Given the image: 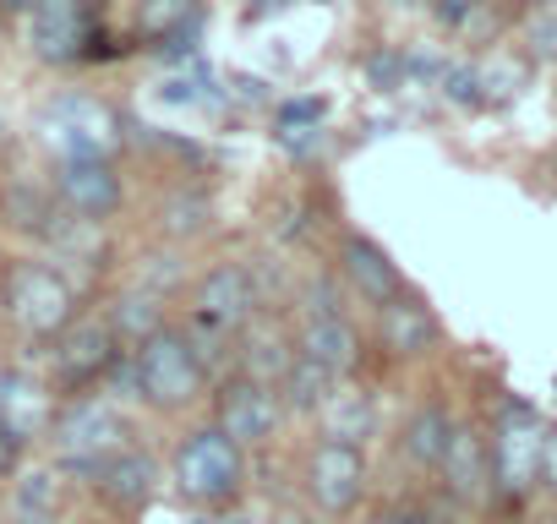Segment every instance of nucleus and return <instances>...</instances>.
Returning a JSON list of instances; mask_svg holds the SVG:
<instances>
[{
    "label": "nucleus",
    "mask_w": 557,
    "mask_h": 524,
    "mask_svg": "<svg viewBox=\"0 0 557 524\" xmlns=\"http://www.w3.org/2000/svg\"><path fill=\"white\" fill-rule=\"evenodd\" d=\"M235 361H240V372H246V377H262V383H273V388H278V377H285V372L296 366V328L257 317L251 328H240V334H235Z\"/></svg>",
    "instance_id": "nucleus-20"
},
{
    "label": "nucleus",
    "mask_w": 557,
    "mask_h": 524,
    "mask_svg": "<svg viewBox=\"0 0 557 524\" xmlns=\"http://www.w3.org/2000/svg\"><path fill=\"white\" fill-rule=\"evenodd\" d=\"M7 524H55V519H50V513H23V508H17Z\"/></svg>",
    "instance_id": "nucleus-33"
},
{
    "label": "nucleus",
    "mask_w": 557,
    "mask_h": 524,
    "mask_svg": "<svg viewBox=\"0 0 557 524\" xmlns=\"http://www.w3.org/2000/svg\"><path fill=\"white\" fill-rule=\"evenodd\" d=\"M55 394L17 372V366H0V426H7L17 442H34V437H50V421H55Z\"/></svg>",
    "instance_id": "nucleus-16"
},
{
    "label": "nucleus",
    "mask_w": 557,
    "mask_h": 524,
    "mask_svg": "<svg viewBox=\"0 0 557 524\" xmlns=\"http://www.w3.org/2000/svg\"><path fill=\"white\" fill-rule=\"evenodd\" d=\"M23 448H28V442H17L7 426H0V481H7V475H17V464H23Z\"/></svg>",
    "instance_id": "nucleus-29"
},
{
    "label": "nucleus",
    "mask_w": 557,
    "mask_h": 524,
    "mask_svg": "<svg viewBox=\"0 0 557 524\" xmlns=\"http://www.w3.org/2000/svg\"><path fill=\"white\" fill-rule=\"evenodd\" d=\"M546 421L524 404V399H508L486 432V448H492V481H497V497H530L546 475Z\"/></svg>",
    "instance_id": "nucleus-6"
},
{
    "label": "nucleus",
    "mask_w": 557,
    "mask_h": 524,
    "mask_svg": "<svg viewBox=\"0 0 557 524\" xmlns=\"http://www.w3.org/2000/svg\"><path fill=\"white\" fill-rule=\"evenodd\" d=\"M197 23H202V0H143V17H137L148 39L175 45V50L197 34Z\"/></svg>",
    "instance_id": "nucleus-24"
},
{
    "label": "nucleus",
    "mask_w": 557,
    "mask_h": 524,
    "mask_svg": "<svg viewBox=\"0 0 557 524\" xmlns=\"http://www.w3.org/2000/svg\"><path fill=\"white\" fill-rule=\"evenodd\" d=\"M126 355V345L115 339V328H110V317H77L61 339H55V383L77 399V394H94L110 372H115V361Z\"/></svg>",
    "instance_id": "nucleus-9"
},
{
    "label": "nucleus",
    "mask_w": 557,
    "mask_h": 524,
    "mask_svg": "<svg viewBox=\"0 0 557 524\" xmlns=\"http://www.w3.org/2000/svg\"><path fill=\"white\" fill-rule=\"evenodd\" d=\"M28 45L45 66H72L94 45V0H39L28 12Z\"/></svg>",
    "instance_id": "nucleus-11"
},
{
    "label": "nucleus",
    "mask_w": 557,
    "mask_h": 524,
    "mask_svg": "<svg viewBox=\"0 0 557 524\" xmlns=\"http://www.w3.org/2000/svg\"><path fill=\"white\" fill-rule=\"evenodd\" d=\"M45 126H50V142H61V159H72V153H104L110 159L115 121H110L104 104L77 99V93L72 99H55L50 115H45Z\"/></svg>",
    "instance_id": "nucleus-17"
},
{
    "label": "nucleus",
    "mask_w": 557,
    "mask_h": 524,
    "mask_svg": "<svg viewBox=\"0 0 557 524\" xmlns=\"http://www.w3.org/2000/svg\"><path fill=\"white\" fill-rule=\"evenodd\" d=\"M285 421H290L285 399H278V388H273V383H262V377L235 372L230 383H219V388H213V426H219L230 442H240L246 453L273 448V442H278V432H285Z\"/></svg>",
    "instance_id": "nucleus-7"
},
{
    "label": "nucleus",
    "mask_w": 557,
    "mask_h": 524,
    "mask_svg": "<svg viewBox=\"0 0 557 524\" xmlns=\"http://www.w3.org/2000/svg\"><path fill=\"white\" fill-rule=\"evenodd\" d=\"M110 317V328H115V339L126 345V350H137L143 339H153L170 317H164V296L159 290H148V285H137V290H121L115 296V307L104 312Z\"/></svg>",
    "instance_id": "nucleus-22"
},
{
    "label": "nucleus",
    "mask_w": 557,
    "mask_h": 524,
    "mask_svg": "<svg viewBox=\"0 0 557 524\" xmlns=\"http://www.w3.org/2000/svg\"><path fill=\"white\" fill-rule=\"evenodd\" d=\"M339 279L367 301V307H388V301H399L410 285H405V274H399V262H394V251L383 246V240H372V235H339Z\"/></svg>",
    "instance_id": "nucleus-13"
},
{
    "label": "nucleus",
    "mask_w": 557,
    "mask_h": 524,
    "mask_svg": "<svg viewBox=\"0 0 557 524\" xmlns=\"http://www.w3.org/2000/svg\"><path fill=\"white\" fill-rule=\"evenodd\" d=\"M552 491H557V432H546V475H541Z\"/></svg>",
    "instance_id": "nucleus-30"
},
{
    "label": "nucleus",
    "mask_w": 557,
    "mask_h": 524,
    "mask_svg": "<svg viewBox=\"0 0 557 524\" xmlns=\"http://www.w3.org/2000/svg\"><path fill=\"white\" fill-rule=\"evenodd\" d=\"M17 508L23 513H61V481L50 475V470H39V475H23L17 481Z\"/></svg>",
    "instance_id": "nucleus-27"
},
{
    "label": "nucleus",
    "mask_w": 557,
    "mask_h": 524,
    "mask_svg": "<svg viewBox=\"0 0 557 524\" xmlns=\"http://www.w3.org/2000/svg\"><path fill=\"white\" fill-rule=\"evenodd\" d=\"M367 524H437L426 502H383Z\"/></svg>",
    "instance_id": "nucleus-28"
},
{
    "label": "nucleus",
    "mask_w": 557,
    "mask_h": 524,
    "mask_svg": "<svg viewBox=\"0 0 557 524\" xmlns=\"http://www.w3.org/2000/svg\"><path fill=\"white\" fill-rule=\"evenodd\" d=\"M334 388H339V377H329L323 366H312V361H301V355H296V366H290L285 377H278V399H285V410H290V415H307V421L323 410V399H329Z\"/></svg>",
    "instance_id": "nucleus-25"
},
{
    "label": "nucleus",
    "mask_w": 557,
    "mask_h": 524,
    "mask_svg": "<svg viewBox=\"0 0 557 524\" xmlns=\"http://www.w3.org/2000/svg\"><path fill=\"white\" fill-rule=\"evenodd\" d=\"M39 7V0H0V12H7V17H28Z\"/></svg>",
    "instance_id": "nucleus-32"
},
{
    "label": "nucleus",
    "mask_w": 557,
    "mask_h": 524,
    "mask_svg": "<svg viewBox=\"0 0 557 524\" xmlns=\"http://www.w3.org/2000/svg\"><path fill=\"white\" fill-rule=\"evenodd\" d=\"M132 448V421L115 399H99V394H77L55 410L50 421V453L66 475L77 481H94L115 453Z\"/></svg>",
    "instance_id": "nucleus-2"
},
{
    "label": "nucleus",
    "mask_w": 557,
    "mask_h": 524,
    "mask_svg": "<svg viewBox=\"0 0 557 524\" xmlns=\"http://www.w3.org/2000/svg\"><path fill=\"white\" fill-rule=\"evenodd\" d=\"M437 481L443 491L459 502V508H481L497 497V481H492V448H486V432L475 426H454V442L437 464Z\"/></svg>",
    "instance_id": "nucleus-14"
},
{
    "label": "nucleus",
    "mask_w": 557,
    "mask_h": 524,
    "mask_svg": "<svg viewBox=\"0 0 557 524\" xmlns=\"http://www.w3.org/2000/svg\"><path fill=\"white\" fill-rule=\"evenodd\" d=\"M170 481H175V497L197 513H219V508H235L246 497V448L230 442L213 421L191 426L175 453H170Z\"/></svg>",
    "instance_id": "nucleus-1"
},
{
    "label": "nucleus",
    "mask_w": 557,
    "mask_h": 524,
    "mask_svg": "<svg viewBox=\"0 0 557 524\" xmlns=\"http://www.w3.org/2000/svg\"><path fill=\"white\" fill-rule=\"evenodd\" d=\"M94 491H99V502L110 508V513H143L153 497H159V486H164V470H159V459L148 453V448H126V453H115L94 481H88Z\"/></svg>",
    "instance_id": "nucleus-15"
},
{
    "label": "nucleus",
    "mask_w": 557,
    "mask_h": 524,
    "mask_svg": "<svg viewBox=\"0 0 557 524\" xmlns=\"http://www.w3.org/2000/svg\"><path fill=\"white\" fill-rule=\"evenodd\" d=\"M296 524H339V519H323V513H307V519H296Z\"/></svg>",
    "instance_id": "nucleus-34"
},
{
    "label": "nucleus",
    "mask_w": 557,
    "mask_h": 524,
    "mask_svg": "<svg viewBox=\"0 0 557 524\" xmlns=\"http://www.w3.org/2000/svg\"><path fill=\"white\" fill-rule=\"evenodd\" d=\"M377 339L394 361H421L432 345H437V312L421 301V296H399L388 307H377Z\"/></svg>",
    "instance_id": "nucleus-18"
},
{
    "label": "nucleus",
    "mask_w": 557,
    "mask_h": 524,
    "mask_svg": "<svg viewBox=\"0 0 557 524\" xmlns=\"http://www.w3.org/2000/svg\"><path fill=\"white\" fill-rule=\"evenodd\" d=\"M50 191H55L61 213H72L83 224H104L126 202V186H121V175H115V164L104 153H72V159H61Z\"/></svg>",
    "instance_id": "nucleus-10"
},
{
    "label": "nucleus",
    "mask_w": 557,
    "mask_h": 524,
    "mask_svg": "<svg viewBox=\"0 0 557 524\" xmlns=\"http://www.w3.org/2000/svg\"><path fill=\"white\" fill-rule=\"evenodd\" d=\"M191 524H246V513H230V508H219V513H202V519H191Z\"/></svg>",
    "instance_id": "nucleus-31"
},
{
    "label": "nucleus",
    "mask_w": 557,
    "mask_h": 524,
    "mask_svg": "<svg viewBox=\"0 0 557 524\" xmlns=\"http://www.w3.org/2000/svg\"><path fill=\"white\" fill-rule=\"evenodd\" d=\"M312 421H318V437L356 442V448H367V437L377 432V410H372V399H367L356 383H339V388L323 399V410H318Z\"/></svg>",
    "instance_id": "nucleus-21"
},
{
    "label": "nucleus",
    "mask_w": 557,
    "mask_h": 524,
    "mask_svg": "<svg viewBox=\"0 0 557 524\" xmlns=\"http://www.w3.org/2000/svg\"><path fill=\"white\" fill-rule=\"evenodd\" d=\"M454 415H448V404L443 399H421V404H410V415H405V426H399V453H405V464L410 470H432L437 475V464H443V453H448V442H454Z\"/></svg>",
    "instance_id": "nucleus-19"
},
{
    "label": "nucleus",
    "mask_w": 557,
    "mask_h": 524,
    "mask_svg": "<svg viewBox=\"0 0 557 524\" xmlns=\"http://www.w3.org/2000/svg\"><path fill=\"white\" fill-rule=\"evenodd\" d=\"M0 213H7V224L23 229V235H55V224H61L55 191H39L28 180H12L7 191H0Z\"/></svg>",
    "instance_id": "nucleus-23"
},
{
    "label": "nucleus",
    "mask_w": 557,
    "mask_h": 524,
    "mask_svg": "<svg viewBox=\"0 0 557 524\" xmlns=\"http://www.w3.org/2000/svg\"><path fill=\"white\" fill-rule=\"evenodd\" d=\"M0 307H7V317L23 339H39V345H55L83 317L72 279L61 269H50V262H12L7 285H0Z\"/></svg>",
    "instance_id": "nucleus-4"
},
{
    "label": "nucleus",
    "mask_w": 557,
    "mask_h": 524,
    "mask_svg": "<svg viewBox=\"0 0 557 524\" xmlns=\"http://www.w3.org/2000/svg\"><path fill=\"white\" fill-rule=\"evenodd\" d=\"M208 197L202 191H170L164 202H159V229L170 235V240H191V235H202L208 229Z\"/></svg>",
    "instance_id": "nucleus-26"
},
{
    "label": "nucleus",
    "mask_w": 557,
    "mask_h": 524,
    "mask_svg": "<svg viewBox=\"0 0 557 524\" xmlns=\"http://www.w3.org/2000/svg\"><path fill=\"white\" fill-rule=\"evenodd\" d=\"M132 377H137V399L159 415H186L208 399V361L191 350L186 328L175 323H164L153 339L132 350Z\"/></svg>",
    "instance_id": "nucleus-3"
},
{
    "label": "nucleus",
    "mask_w": 557,
    "mask_h": 524,
    "mask_svg": "<svg viewBox=\"0 0 557 524\" xmlns=\"http://www.w3.org/2000/svg\"><path fill=\"white\" fill-rule=\"evenodd\" d=\"M296 355L312 361V366H323L329 377L350 383L361 372V361H367V339H361V328L345 312H301V323H296Z\"/></svg>",
    "instance_id": "nucleus-12"
},
{
    "label": "nucleus",
    "mask_w": 557,
    "mask_h": 524,
    "mask_svg": "<svg viewBox=\"0 0 557 524\" xmlns=\"http://www.w3.org/2000/svg\"><path fill=\"white\" fill-rule=\"evenodd\" d=\"M191 317L224 328L230 339L262 317V285L246 262H213L208 274L191 279Z\"/></svg>",
    "instance_id": "nucleus-8"
},
{
    "label": "nucleus",
    "mask_w": 557,
    "mask_h": 524,
    "mask_svg": "<svg viewBox=\"0 0 557 524\" xmlns=\"http://www.w3.org/2000/svg\"><path fill=\"white\" fill-rule=\"evenodd\" d=\"M301 491L312 502V513L323 519H356L372 497V464H367V448L356 442H334V437H318L301 459Z\"/></svg>",
    "instance_id": "nucleus-5"
}]
</instances>
